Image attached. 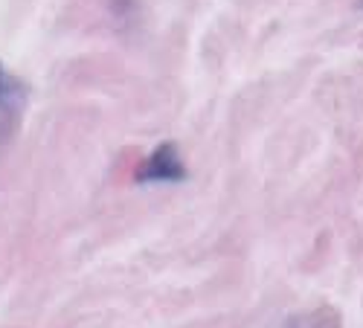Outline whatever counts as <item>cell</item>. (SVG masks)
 Returning a JSON list of instances; mask_svg holds the SVG:
<instances>
[{
	"label": "cell",
	"instance_id": "cell-2",
	"mask_svg": "<svg viewBox=\"0 0 363 328\" xmlns=\"http://www.w3.org/2000/svg\"><path fill=\"white\" fill-rule=\"evenodd\" d=\"M15 102H18V84L6 76L4 67H0V123H4L6 113H12Z\"/></svg>",
	"mask_w": 363,
	"mask_h": 328
},
{
	"label": "cell",
	"instance_id": "cell-1",
	"mask_svg": "<svg viewBox=\"0 0 363 328\" xmlns=\"http://www.w3.org/2000/svg\"><path fill=\"white\" fill-rule=\"evenodd\" d=\"M184 174H186V169H184V163L177 160L174 145L166 142L148 157V163H145L140 177L143 181H184Z\"/></svg>",
	"mask_w": 363,
	"mask_h": 328
},
{
	"label": "cell",
	"instance_id": "cell-3",
	"mask_svg": "<svg viewBox=\"0 0 363 328\" xmlns=\"http://www.w3.org/2000/svg\"><path fill=\"white\" fill-rule=\"evenodd\" d=\"M360 4H363V0H360Z\"/></svg>",
	"mask_w": 363,
	"mask_h": 328
}]
</instances>
